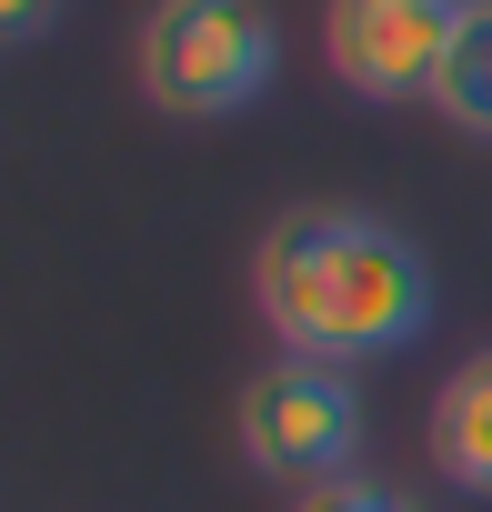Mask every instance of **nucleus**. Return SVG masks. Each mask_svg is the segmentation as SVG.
I'll list each match as a JSON object with an SVG mask.
<instances>
[{
	"label": "nucleus",
	"mask_w": 492,
	"mask_h": 512,
	"mask_svg": "<svg viewBox=\"0 0 492 512\" xmlns=\"http://www.w3.org/2000/svg\"><path fill=\"white\" fill-rule=\"evenodd\" d=\"M432 111L462 131V141H492V0H472L452 51H442V81H432Z\"/></svg>",
	"instance_id": "6"
},
{
	"label": "nucleus",
	"mask_w": 492,
	"mask_h": 512,
	"mask_svg": "<svg viewBox=\"0 0 492 512\" xmlns=\"http://www.w3.org/2000/svg\"><path fill=\"white\" fill-rule=\"evenodd\" d=\"M241 462H252L262 482H342L362 462V382L342 362H312V352H272L252 382H241Z\"/></svg>",
	"instance_id": "3"
},
{
	"label": "nucleus",
	"mask_w": 492,
	"mask_h": 512,
	"mask_svg": "<svg viewBox=\"0 0 492 512\" xmlns=\"http://www.w3.org/2000/svg\"><path fill=\"white\" fill-rule=\"evenodd\" d=\"M151 111L171 121H231L252 111L282 71V31L262 0H151L141 11V51H131Z\"/></svg>",
	"instance_id": "2"
},
{
	"label": "nucleus",
	"mask_w": 492,
	"mask_h": 512,
	"mask_svg": "<svg viewBox=\"0 0 492 512\" xmlns=\"http://www.w3.org/2000/svg\"><path fill=\"white\" fill-rule=\"evenodd\" d=\"M252 302H262L282 352L362 372V362L412 352L432 332V262H422V241L402 221H382V211L302 201L252 251Z\"/></svg>",
	"instance_id": "1"
},
{
	"label": "nucleus",
	"mask_w": 492,
	"mask_h": 512,
	"mask_svg": "<svg viewBox=\"0 0 492 512\" xmlns=\"http://www.w3.org/2000/svg\"><path fill=\"white\" fill-rule=\"evenodd\" d=\"M292 512H422L402 482H372V472H342V482H312Z\"/></svg>",
	"instance_id": "7"
},
{
	"label": "nucleus",
	"mask_w": 492,
	"mask_h": 512,
	"mask_svg": "<svg viewBox=\"0 0 492 512\" xmlns=\"http://www.w3.org/2000/svg\"><path fill=\"white\" fill-rule=\"evenodd\" d=\"M51 21H61V0H0V31H11L21 51H31V41H41Z\"/></svg>",
	"instance_id": "8"
},
{
	"label": "nucleus",
	"mask_w": 492,
	"mask_h": 512,
	"mask_svg": "<svg viewBox=\"0 0 492 512\" xmlns=\"http://www.w3.org/2000/svg\"><path fill=\"white\" fill-rule=\"evenodd\" d=\"M432 462L452 492L492 502V352H472L442 392H432Z\"/></svg>",
	"instance_id": "5"
},
{
	"label": "nucleus",
	"mask_w": 492,
	"mask_h": 512,
	"mask_svg": "<svg viewBox=\"0 0 492 512\" xmlns=\"http://www.w3.org/2000/svg\"><path fill=\"white\" fill-rule=\"evenodd\" d=\"M462 11L472 0H332L322 11V61L362 101H432Z\"/></svg>",
	"instance_id": "4"
}]
</instances>
